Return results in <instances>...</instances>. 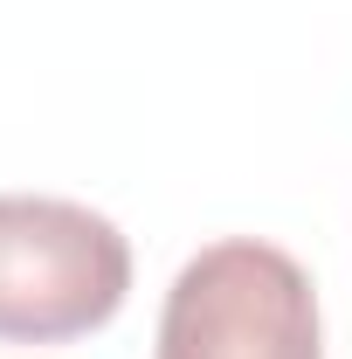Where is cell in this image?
Listing matches in <instances>:
<instances>
[{
	"label": "cell",
	"instance_id": "7a4b0ae2",
	"mask_svg": "<svg viewBox=\"0 0 352 359\" xmlns=\"http://www.w3.org/2000/svg\"><path fill=\"white\" fill-rule=\"evenodd\" d=\"M152 359H325L304 263L256 235L201 249L166 290Z\"/></svg>",
	"mask_w": 352,
	"mask_h": 359
},
{
	"label": "cell",
	"instance_id": "6da1fadb",
	"mask_svg": "<svg viewBox=\"0 0 352 359\" xmlns=\"http://www.w3.org/2000/svg\"><path fill=\"white\" fill-rule=\"evenodd\" d=\"M125 290L132 242L111 215L55 194H0V339H83L118 318Z\"/></svg>",
	"mask_w": 352,
	"mask_h": 359
}]
</instances>
